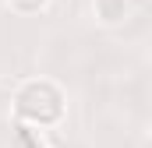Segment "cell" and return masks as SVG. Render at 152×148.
Here are the masks:
<instances>
[{
    "label": "cell",
    "instance_id": "3957f363",
    "mask_svg": "<svg viewBox=\"0 0 152 148\" xmlns=\"http://www.w3.org/2000/svg\"><path fill=\"white\" fill-rule=\"evenodd\" d=\"M14 148H46V141L39 138L36 127H25V123H18L14 127Z\"/></svg>",
    "mask_w": 152,
    "mask_h": 148
},
{
    "label": "cell",
    "instance_id": "7a4b0ae2",
    "mask_svg": "<svg viewBox=\"0 0 152 148\" xmlns=\"http://www.w3.org/2000/svg\"><path fill=\"white\" fill-rule=\"evenodd\" d=\"M131 14V0H92V18L99 25H120Z\"/></svg>",
    "mask_w": 152,
    "mask_h": 148
},
{
    "label": "cell",
    "instance_id": "277c9868",
    "mask_svg": "<svg viewBox=\"0 0 152 148\" xmlns=\"http://www.w3.org/2000/svg\"><path fill=\"white\" fill-rule=\"evenodd\" d=\"M46 4L50 0H7V7L14 14H39V11H46Z\"/></svg>",
    "mask_w": 152,
    "mask_h": 148
},
{
    "label": "cell",
    "instance_id": "6da1fadb",
    "mask_svg": "<svg viewBox=\"0 0 152 148\" xmlns=\"http://www.w3.org/2000/svg\"><path fill=\"white\" fill-rule=\"evenodd\" d=\"M11 113L25 127H53L64 120V92L50 78H28L18 85L11 99Z\"/></svg>",
    "mask_w": 152,
    "mask_h": 148
}]
</instances>
